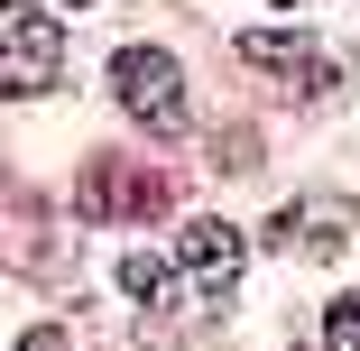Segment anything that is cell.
Returning a JSON list of instances; mask_svg holds the SVG:
<instances>
[{
	"label": "cell",
	"mask_w": 360,
	"mask_h": 351,
	"mask_svg": "<svg viewBox=\"0 0 360 351\" xmlns=\"http://www.w3.org/2000/svg\"><path fill=\"white\" fill-rule=\"evenodd\" d=\"M342 222H351L342 203H296V213H286V222H268V250L286 241V250H314V259H323V250H342V241H351Z\"/></svg>",
	"instance_id": "5b68a950"
},
{
	"label": "cell",
	"mask_w": 360,
	"mask_h": 351,
	"mask_svg": "<svg viewBox=\"0 0 360 351\" xmlns=\"http://www.w3.org/2000/svg\"><path fill=\"white\" fill-rule=\"evenodd\" d=\"M19 351H65V333H19Z\"/></svg>",
	"instance_id": "9c48e42d"
},
{
	"label": "cell",
	"mask_w": 360,
	"mask_h": 351,
	"mask_svg": "<svg viewBox=\"0 0 360 351\" xmlns=\"http://www.w3.org/2000/svg\"><path fill=\"white\" fill-rule=\"evenodd\" d=\"M176 259H185V277H203V287L222 296L231 277H240V231L231 222H185L176 231Z\"/></svg>",
	"instance_id": "277c9868"
},
{
	"label": "cell",
	"mask_w": 360,
	"mask_h": 351,
	"mask_svg": "<svg viewBox=\"0 0 360 351\" xmlns=\"http://www.w3.org/2000/svg\"><path fill=\"white\" fill-rule=\"evenodd\" d=\"M240 56L259 65L268 84H286V93H305V102L342 84V65H333L323 46H305V37H277V28H250V37H240Z\"/></svg>",
	"instance_id": "3957f363"
},
{
	"label": "cell",
	"mask_w": 360,
	"mask_h": 351,
	"mask_svg": "<svg viewBox=\"0 0 360 351\" xmlns=\"http://www.w3.org/2000/svg\"><path fill=\"white\" fill-rule=\"evenodd\" d=\"M75 10H84V0H75Z\"/></svg>",
	"instance_id": "30bf717a"
},
{
	"label": "cell",
	"mask_w": 360,
	"mask_h": 351,
	"mask_svg": "<svg viewBox=\"0 0 360 351\" xmlns=\"http://www.w3.org/2000/svg\"><path fill=\"white\" fill-rule=\"evenodd\" d=\"M323 333H333V351H360V296H342V305H333V324H323Z\"/></svg>",
	"instance_id": "ba28073f"
},
{
	"label": "cell",
	"mask_w": 360,
	"mask_h": 351,
	"mask_svg": "<svg viewBox=\"0 0 360 351\" xmlns=\"http://www.w3.org/2000/svg\"><path fill=\"white\" fill-rule=\"evenodd\" d=\"M120 287H129V305H148V314L176 305V277H167L158 259H120Z\"/></svg>",
	"instance_id": "52a82bcc"
},
{
	"label": "cell",
	"mask_w": 360,
	"mask_h": 351,
	"mask_svg": "<svg viewBox=\"0 0 360 351\" xmlns=\"http://www.w3.org/2000/svg\"><path fill=\"white\" fill-rule=\"evenodd\" d=\"M148 203H158V185H148V176H120L111 158L84 176V213H93V222H111V213H148Z\"/></svg>",
	"instance_id": "8992f818"
},
{
	"label": "cell",
	"mask_w": 360,
	"mask_h": 351,
	"mask_svg": "<svg viewBox=\"0 0 360 351\" xmlns=\"http://www.w3.org/2000/svg\"><path fill=\"white\" fill-rule=\"evenodd\" d=\"M111 93H120V111L129 120H148V129H185V75H176V56L167 46H120L111 56Z\"/></svg>",
	"instance_id": "6da1fadb"
},
{
	"label": "cell",
	"mask_w": 360,
	"mask_h": 351,
	"mask_svg": "<svg viewBox=\"0 0 360 351\" xmlns=\"http://www.w3.org/2000/svg\"><path fill=\"white\" fill-rule=\"evenodd\" d=\"M56 56H65L56 19L37 10V0H10V10H0V84H10V93L56 84Z\"/></svg>",
	"instance_id": "7a4b0ae2"
}]
</instances>
